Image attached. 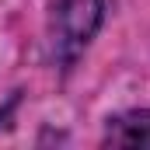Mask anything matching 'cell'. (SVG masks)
I'll return each instance as SVG.
<instances>
[{
    "label": "cell",
    "mask_w": 150,
    "mask_h": 150,
    "mask_svg": "<svg viewBox=\"0 0 150 150\" xmlns=\"http://www.w3.org/2000/svg\"><path fill=\"white\" fill-rule=\"evenodd\" d=\"M105 0H52V49L63 63L87 49L101 28Z\"/></svg>",
    "instance_id": "cell-1"
},
{
    "label": "cell",
    "mask_w": 150,
    "mask_h": 150,
    "mask_svg": "<svg viewBox=\"0 0 150 150\" xmlns=\"http://www.w3.org/2000/svg\"><path fill=\"white\" fill-rule=\"evenodd\" d=\"M105 143L122 150L150 147V108H136V112H122L108 119L105 126Z\"/></svg>",
    "instance_id": "cell-2"
}]
</instances>
